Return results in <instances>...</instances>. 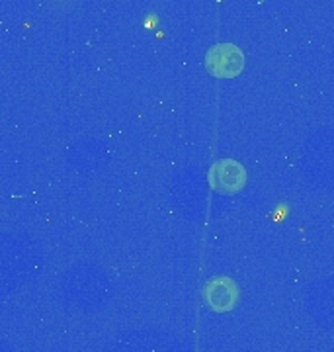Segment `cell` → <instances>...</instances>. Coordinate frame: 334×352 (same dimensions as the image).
I'll list each match as a JSON object with an SVG mask.
<instances>
[{
  "mask_svg": "<svg viewBox=\"0 0 334 352\" xmlns=\"http://www.w3.org/2000/svg\"><path fill=\"white\" fill-rule=\"evenodd\" d=\"M205 67L217 78H235L245 69V53L233 43L213 45L205 55Z\"/></svg>",
  "mask_w": 334,
  "mask_h": 352,
  "instance_id": "1",
  "label": "cell"
},
{
  "mask_svg": "<svg viewBox=\"0 0 334 352\" xmlns=\"http://www.w3.org/2000/svg\"><path fill=\"white\" fill-rule=\"evenodd\" d=\"M210 182L213 188L223 194H235L247 184V170L243 164L233 159H221L213 164L210 173Z\"/></svg>",
  "mask_w": 334,
  "mask_h": 352,
  "instance_id": "2",
  "label": "cell"
},
{
  "mask_svg": "<svg viewBox=\"0 0 334 352\" xmlns=\"http://www.w3.org/2000/svg\"><path fill=\"white\" fill-rule=\"evenodd\" d=\"M205 303L217 314H227L238 303V288L231 278H215L205 286Z\"/></svg>",
  "mask_w": 334,
  "mask_h": 352,
  "instance_id": "3",
  "label": "cell"
}]
</instances>
